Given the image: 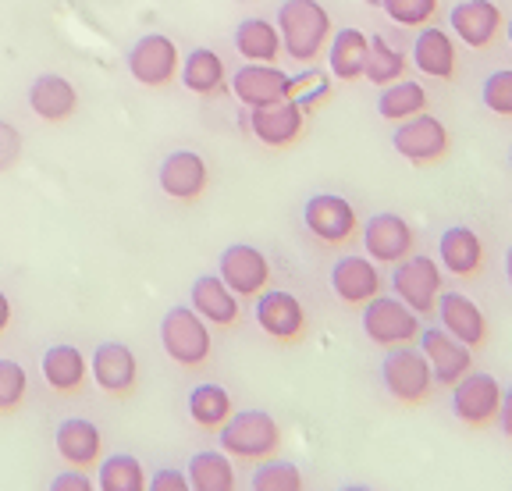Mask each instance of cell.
I'll return each instance as SVG.
<instances>
[{
    "label": "cell",
    "mask_w": 512,
    "mask_h": 491,
    "mask_svg": "<svg viewBox=\"0 0 512 491\" xmlns=\"http://www.w3.org/2000/svg\"><path fill=\"white\" fill-rule=\"evenodd\" d=\"M509 171H512V146H509Z\"/></svg>",
    "instance_id": "f907efd6"
},
{
    "label": "cell",
    "mask_w": 512,
    "mask_h": 491,
    "mask_svg": "<svg viewBox=\"0 0 512 491\" xmlns=\"http://www.w3.org/2000/svg\"><path fill=\"white\" fill-rule=\"evenodd\" d=\"M338 491H374L370 484H345V488H338Z\"/></svg>",
    "instance_id": "7dc6e473"
},
{
    "label": "cell",
    "mask_w": 512,
    "mask_h": 491,
    "mask_svg": "<svg viewBox=\"0 0 512 491\" xmlns=\"http://www.w3.org/2000/svg\"><path fill=\"white\" fill-rule=\"evenodd\" d=\"M360 242L377 267H395L409 253H416V228L395 210H377L360 225Z\"/></svg>",
    "instance_id": "4fadbf2b"
},
{
    "label": "cell",
    "mask_w": 512,
    "mask_h": 491,
    "mask_svg": "<svg viewBox=\"0 0 512 491\" xmlns=\"http://www.w3.org/2000/svg\"><path fill=\"white\" fill-rule=\"evenodd\" d=\"M480 104L495 118L512 121V68H495L480 86Z\"/></svg>",
    "instance_id": "f35d334b"
},
{
    "label": "cell",
    "mask_w": 512,
    "mask_h": 491,
    "mask_svg": "<svg viewBox=\"0 0 512 491\" xmlns=\"http://www.w3.org/2000/svg\"><path fill=\"white\" fill-rule=\"evenodd\" d=\"M392 150L406 164H413V168H431V164H441L452 153V132H448L445 121L434 118L431 111H424L395 125Z\"/></svg>",
    "instance_id": "30bf717a"
},
{
    "label": "cell",
    "mask_w": 512,
    "mask_h": 491,
    "mask_svg": "<svg viewBox=\"0 0 512 491\" xmlns=\"http://www.w3.org/2000/svg\"><path fill=\"white\" fill-rule=\"evenodd\" d=\"M235 4H249V0H235Z\"/></svg>",
    "instance_id": "816d5d0a"
},
{
    "label": "cell",
    "mask_w": 512,
    "mask_h": 491,
    "mask_svg": "<svg viewBox=\"0 0 512 491\" xmlns=\"http://www.w3.org/2000/svg\"><path fill=\"white\" fill-rule=\"evenodd\" d=\"M217 278L239 299H256L271 285V260L253 242H232L217 257Z\"/></svg>",
    "instance_id": "9a60e30c"
},
{
    "label": "cell",
    "mask_w": 512,
    "mask_h": 491,
    "mask_svg": "<svg viewBox=\"0 0 512 491\" xmlns=\"http://www.w3.org/2000/svg\"><path fill=\"white\" fill-rule=\"evenodd\" d=\"M253 321L274 346H299L310 331V314L303 299L288 289H264L253 299Z\"/></svg>",
    "instance_id": "8992f818"
},
{
    "label": "cell",
    "mask_w": 512,
    "mask_h": 491,
    "mask_svg": "<svg viewBox=\"0 0 512 491\" xmlns=\"http://www.w3.org/2000/svg\"><path fill=\"white\" fill-rule=\"evenodd\" d=\"M160 349L182 371H200L214 353L210 324L192 306H171L168 314L160 317Z\"/></svg>",
    "instance_id": "277c9868"
},
{
    "label": "cell",
    "mask_w": 512,
    "mask_h": 491,
    "mask_svg": "<svg viewBox=\"0 0 512 491\" xmlns=\"http://www.w3.org/2000/svg\"><path fill=\"white\" fill-rule=\"evenodd\" d=\"M384 395L402 410H420L434 399L438 385H434L431 363L424 360V353L416 346H395L384 349L381 367H377Z\"/></svg>",
    "instance_id": "7a4b0ae2"
},
{
    "label": "cell",
    "mask_w": 512,
    "mask_h": 491,
    "mask_svg": "<svg viewBox=\"0 0 512 491\" xmlns=\"http://www.w3.org/2000/svg\"><path fill=\"white\" fill-rule=\"evenodd\" d=\"M217 445L235 463H260V459L278 456L281 424L267 410H235L217 431Z\"/></svg>",
    "instance_id": "3957f363"
},
{
    "label": "cell",
    "mask_w": 512,
    "mask_h": 491,
    "mask_svg": "<svg viewBox=\"0 0 512 491\" xmlns=\"http://www.w3.org/2000/svg\"><path fill=\"white\" fill-rule=\"evenodd\" d=\"M452 392V417L473 431L484 435L498 420V406H502V381L488 371H470L463 381L448 388Z\"/></svg>",
    "instance_id": "9c48e42d"
},
{
    "label": "cell",
    "mask_w": 512,
    "mask_h": 491,
    "mask_svg": "<svg viewBox=\"0 0 512 491\" xmlns=\"http://www.w3.org/2000/svg\"><path fill=\"white\" fill-rule=\"evenodd\" d=\"M185 410H189V420L207 435H217L224 427V420L235 413V399L232 392L217 381H200L192 385L189 395H185Z\"/></svg>",
    "instance_id": "f546056e"
},
{
    "label": "cell",
    "mask_w": 512,
    "mask_h": 491,
    "mask_svg": "<svg viewBox=\"0 0 512 491\" xmlns=\"http://www.w3.org/2000/svg\"><path fill=\"white\" fill-rule=\"evenodd\" d=\"M363 79L370 86H392V82L406 79V50L395 47L388 36H370V50H367V68H363Z\"/></svg>",
    "instance_id": "e575fe53"
},
{
    "label": "cell",
    "mask_w": 512,
    "mask_h": 491,
    "mask_svg": "<svg viewBox=\"0 0 512 491\" xmlns=\"http://www.w3.org/2000/svg\"><path fill=\"white\" fill-rule=\"evenodd\" d=\"M306 118H310V114H306L296 100H278V104L253 107V111L242 107L239 125L246 136H253L256 143L267 146V150H292V146L303 139Z\"/></svg>",
    "instance_id": "8fae6325"
},
{
    "label": "cell",
    "mask_w": 512,
    "mask_h": 491,
    "mask_svg": "<svg viewBox=\"0 0 512 491\" xmlns=\"http://www.w3.org/2000/svg\"><path fill=\"white\" fill-rule=\"evenodd\" d=\"M189 306L214 328H235L242 321V299L217 274H200L189 289Z\"/></svg>",
    "instance_id": "4316f807"
},
{
    "label": "cell",
    "mask_w": 512,
    "mask_h": 491,
    "mask_svg": "<svg viewBox=\"0 0 512 491\" xmlns=\"http://www.w3.org/2000/svg\"><path fill=\"white\" fill-rule=\"evenodd\" d=\"M445 289V271L434 257L427 253H409L406 260H399L392 271V296L413 310L420 321H431L438 296Z\"/></svg>",
    "instance_id": "52a82bcc"
},
{
    "label": "cell",
    "mask_w": 512,
    "mask_h": 491,
    "mask_svg": "<svg viewBox=\"0 0 512 491\" xmlns=\"http://www.w3.org/2000/svg\"><path fill=\"white\" fill-rule=\"evenodd\" d=\"M367 50H370V36L356 25H345L338 33H331L328 40V75L338 82H360L363 68H367Z\"/></svg>",
    "instance_id": "f1b7e54d"
},
{
    "label": "cell",
    "mask_w": 512,
    "mask_h": 491,
    "mask_svg": "<svg viewBox=\"0 0 512 491\" xmlns=\"http://www.w3.org/2000/svg\"><path fill=\"white\" fill-rule=\"evenodd\" d=\"M498 431H502L505 442H512V385L502 388V406H498Z\"/></svg>",
    "instance_id": "ee69618b"
},
{
    "label": "cell",
    "mask_w": 512,
    "mask_h": 491,
    "mask_svg": "<svg viewBox=\"0 0 512 491\" xmlns=\"http://www.w3.org/2000/svg\"><path fill=\"white\" fill-rule=\"evenodd\" d=\"M11 321H15V306H11V296L4 289H0V335L11 328Z\"/></svg>",
    "instance_id": "f6af8a7d"
},
{
    "label": "cell",
    "mask_w": 512,
    "mask_h": 491,
    "mask_svg": "<svg viewBox=\"0 0 512 491\" xmlns=\"http://www.w3.org/2000/svg\"><path fill=\"white\" fill-rule=\"evenodd\" d=\"M409 61L420 75L434 82H456L459 75V54H456V40L438 29V25H424L416 29L413 50H409Z\"/></svg>",
    "instance_id": "cb8c5ba5"
},
{
    "label": "cell",
    "mask_w": 512,
    "mask_h": 491,
    "mask_svg": "<svg viewBox=\"0 0 512 491\" xmlns=\"http://www.w3.org/2000/svg\"><path fill=\"white\" fill-rule=\"evenodd\" d=\"M160 193L175 203H200L210 189V164L196 150H171L157 168Z\"/></svg>",
    "instance_id": "2e32d148"
},
{
    "label": "cell",
    "mask_w": 512,
    "mask_h": 491,
    "mask_svg": "<svg viewBox=\"0 0 512 491\" xmlns=\"http://www.w3.org/2000/svg\"><path fill=\"white\" fill-rule=\"evenodd\" d=\"M89 378L111 399H125V395L136 392L139 385V360L132 353V346L118 339H107L93 349L89 356Z\"/></svg>",
    "instance_id": "ac0fdd59"
},
{
    "label": "cell",
    "mask_w": 512,
    "mask_h": 491,
    "mask_svg": "<svg viewBox=\"0 0 512 491\" xmlns=\"http://www.w3.org/2000/svg\"><path fill=\"white\" fill-rule=\"evenodd\" d=\"M303 228L317 246L342 250L360 239V210L338 193H313L303 203Z\"/></svg>",
    "instance_id": "5b68a950"
},
{
    "label": "cell",
    "mask_w": 512,
    "mask_h": 491,
    "mask_svg": "<svg viewBox=\"0 0 512 491\" xmlns=\"http://www.w3.org/2000/svg\"><path fill=\"white\" fill-rule=\"evenodd\" d=\"M328 285L338 303H345V306H367L370 299L384 292L381 267H377L367 253H342V257L331 264Z\"/></svg>",
    "instance_id": "d6986e66"
},
{
    "label": "cell",
    "mask_w": 512,
    "mask_h": 491,
    "mask_svg": "<svg viewBox=\"0 0 512 491\" xmlns=\"http://www.w3.org/2000/svg\"><path fill=\"white\" fill-rule=\"evenodd\" d=\"M505 40L512 43V18H509V22H505Z\"/></svg>",
    "instance_id": "c3c4849f"
},
{
    "label": "cell",
    "mask_w": 512,
    "mask_h": 491,
    "mask_svg": "<svg viewBox=\"0 0 512 491\" xmlns=\"http://www.w3.org/2000/svg\"><path fill=\"white\" fill-rule=\"evenodd\" d=\"M434 317H438L441 328H445L456 342H463L470 353L488 349L491 324H488V314L480 310V303L473 296H466V292H459V289H441L438 306H434Z\"/></svg>",
    "instance_id": "5bb4252c"
},
{
    "label": "cell",
    "mask_w": 512,
    "mask_h": 491,
    "mask_svg": "<svg viewBox=\"0 0 512 491\" xmlns=\"http://www.w3.org/2000/svg\"><path fill=\"white\" fill-rule=\"evenodd\" d=\"M29 399V371L11 356H0V413H18Z\"/></svg>",
    "instance_id": "74e56055"
},
{
    "label": "cell",
    "mask_w": 512,
    "mask_h": 491,
    "mask_svg": "<svg viewBox=\"0 0 512 491\" xmlns=\"http://www.w3.org/2000/svg\"><path fill=\"white\" fill-rule=\"evenodd\" d=\"M288 82L292 75L278 65H256V61H242L235 68V75L228 79V89H232V97L239 100L246 111L253 107H267V104H278V100H288Z\"/></svg>",
    "instance_id": "44dd1931"
},
{
    "label": "cell",
    "mask_w": 512,
    "mask_h": 491,
    "mask_svg": "<svg viewBox=\"0 0 512 491\" xmlns=\"http://www.w3.org/2000/svg\"><path fill=\"white\" fill-rule=\"evenodd\" d=\"M505 282H509V289H512V242H509V250H505Z\"/></svg>",
    "instance_id": "bcb514c9"
},
{
    "label": "cell",
    "mask_w": 512,
    "mask_h": 491,
    "mask_svg": "<svg viewBox=\"0 0 512 491\" xmlns=\"http://www.w3.org/2000/svg\"><path fill=\"white\" fill-rule=\"evenodd\" d=\"M146 491H192V488H189V477H185L182 467H157L150 474Z\"/></svg>",
    "instance_id": "7bdbcfd3"
},
{
    "label": "cell",
    "mask_w": 512,
    "mask_h": 491,
    "mask_svg": "<svg viewBox=\"0 0 512 491\" xmlns=\"http://www.w3.org/2000/svg\"><path fill=\"white\" fill-rule=\"evenodd\" d=\"M438 264L459 282H473L488 271V242L473 225H448L438 235Z\"/></svg>",
    "instance_id": "e0dca14e"
},
{
    "label": "cell",
    "mask_w": 512,
    "mask_h": 491,
    "mask_svg": "<svg viewBox=\"0 0 512 491\" xmlns=\"http://www.w3.org/2000/svg\"><path fill=\"white\" fill-rule=\"evenodd\" d=\"M331 97V75L324 68H303L288 82V100H296L306 114H313L320 104H328Z\"/></svg>",
    "instance_id": "8d00e7d4"
},
{
    "label": "cell",
    "mask_w": 512,
    "mask_h": 491,
    "mask_svg": "<svg viewBox=\"0 0 512 491\" xmlns=\"http://www.w3.org/2000/svg\"><path fill=\"white\" fill-rule=\"evenodd\" d=\"M448 25H452L456 40H463L470 50H488L502 36L505 15L495 0H459L456 8L448 11Z\"/></svg>",
    "instance_id": "7402d4cb"
},
{
    "label": "cell",
    "mask_w": 512,
    "mask_h": 491,
    "mask_svg": "<svg viewBox=\"0 0 512 491\" xmlns=\"http://www.w3.org/2000/svg\"><path fill=\"white\" fill-rule=\"evenodd\" d=\"M360 328L367 335L370 346L377 349H395V346H413L424 321L409 310L402 299L395 296H374L367 306H360Z\"/></svg>",
    "instance_id": "ba28073f"
},
{
    "label": "cell",
    "mask_w": 512,
    "mask_h": 491,
    "mask_svg": "<svg viewBox=\"0 0 512 491\" xmlns=\"http://www.w3.org/2000/svg\"><path fill=\"white\" fill-rule=\"evenodd\" d=\"M22 150H25V139L18 132V125L8 118H0V175L22 161Z\"/></svg>",
    "instance_id": "60d3db41"
},
{
    "label": "cell",
    "mask_w": 512,
    "mask_h": 491,
    "mask_svg": "<svg viewBox=\"0 0 512 491\" xmlns=\"http://www.w3.org/2000/svg\"><path fill=\"white\" fill-rule=\"evenodd\" d=\"M249 491H306L303 470L292 459H260L253 463V477H249Z\"/></svg>",
    "instance_id": "d590c367"
},
{
    "label": "cell",
    "mask_w": 512,
    "mask_h": 491,
    "mask_svg": "<svg viewBox=\"0 0 512 491\" xmlns=\"http://www.w3.org/2000/svg\"><path fill=\"white\" fill-rule=\"evenodd\" d=\"M185 477H189L192 491H239V470L235 459L221 449H200L192 452L185 463Z\"/></svg>",
    "instance_id": "4dcf8cb0"
},
{
    "label": "cell",
    "mask_w": 512,
    "mask_h": 491,
    "mask_svg": "<svg viewBox=\"0 0 512 491\" xmlns=\"http://www.w3.org/2000/svg\"><path fill=\"white\" fill-rule=\"evenodd\" d=\"M25 100H29V111L40 121H47V125H64V121L79 111V89H75L72 79H64L57 72L36 75L29 82Z\"/></svg>",
    "instance_id": "d4e9b609"
},
{
    "label": "cell",
    "mask_w": 512,
    "mask_h": 491,
    "mask_svg": "<svg viewBox=\"0 0 512 491\" xmlns=\"http://www.w3.org/2000/svg\"><path fill=\"white\" fill-rule=\"evenodd\" d=\"M235 50L242 61H256V65H278L281 57V33L271 18H242L235 25Z\"/></svg>",
    "instance_id": "1f68e13d"
},
{
    "label": "cell",
    "mask_w": 512,
    "mask_h": 491,
    "mask_svg": "<svg viewBox=\"0 0 512 491\" xmlns=\"http://www.w3.org/2000/svg\"><path fill=\"white\" fill-rule=\"evenodd\" d=\"M427 104H431V97H427L424 82L399 79V82H392V86H381V93H377V118L399 125V121L424 114Z\"/></svg>",
    "instance_id": "d6a6232c"
},
{
    "label": "cell",
    "mask_w": 512,
    "mask_h": 491,
    "mask_svg": "<svg viewBox=\"0 0 512 491\" xmlns=\"http://www.w3.org/2000/svg\"><path fill=\"white\" fill-rule=\"evenodd\" d=\"M381 11L402 29H424L438 15V0H384Z\"/></svg>",
    "instance_id": "ab89813d"
},
{
    "label": "cell",
    "mask_w": 512,
    "mask_h": 491,
    "mask_svg": "<svg viewBox=\"0 0 512 491\" xmlns=\"http://www.w3.org/2000/svg\"><path fill=\"white\" fill-rule=\"evenodd\" d=\"M150 474L136 452H114L96 463V491H146Z\"/></svg>",
    "instance_id": "836d02e7"
},
{
    "label": "cell",
    "mask_w": 512,
    "mask_h": 491,
    "mask_svg": "<svg viewBox=\"0 0 512 491\" xmlns=\"http://www.w3.org/2000/svg\"><path fill=\"white\" fill-rule=\"evenodd\" d=\"M128 75L146 89H164L178 79L182 57H178V43L164 33H143L125 54Z\"/></svg>",
    "instance_id": "7c38bea8"
},
{
    "label": "cell",
    "mask_w": 512,
    "mask_h": 491,
    "mask_svg": "<svg viewBox=\"0 0 512 491\" xmlns=\"http://www.w3.org/2000/svg\"><path fill=\"white\" fill-rule=\"evenodd\" d=\"M281 33V54L292 65H317L320 54L328 50L331 40V15L320 0H281L278 18H274Z\"/></svg>",
    "instance_id": "6da1fadb"
},
{
    "label": "cell",
    "mask_w": 512,
    "mask_h": 491,
    "mask_svg": "<svg viewBox=\"0 0 512 491\" xmlns=\"http://www.w3.org/2000/svg\"><path fill=\"white\" fill-rule=\"evenodd\" d=\"M40 378L54 395H75L89 381V356L72 342H54L40 356Z\"/></svg>",
    "instance_id": "484cf974"
},
{
    "label": "cell",
    "mask_w": 512,
    "mask_h": 491,
    "mask_svg": "<svg viewBox=\"0 0 512 491\" xmlns=\"http://www.w3.org/2000/svg\"><path fill=\"white\" fill-rule=\"evenodd\" d=\"M363 4H367V8H381L384 0H363Z\"/></svg>",
    "instance_id": "681fc988"
},
{
    "label": "cell",
    "mask_w": 512,
    "mask_h": 491,
    "mask_svg": "<svg viewBox=\"0 0 512 491\" xmlns=\"http://www.w3.org/2000/svg\"><path fill=\"white\" fill-rule=\"evenodd\" d=\"M47 491H96V481L89 470H75V467H64L61 474L50 477Z\"/></svg>",
    "instance_id": "b9f144b4"
},
{
    "label": "cell",
    "mask_w": 512,
    "mask_h": 491,
    "mask_svg": "<svg viewBox=\"0 0 512 491\" xmlns=\"http://www.w3.org/2000/svg\"><path fill=\"white\" fill-rule=\"evenodd\" d=\"M416 342H420L416 349H420L424 360L431 363L434 385L438 388H452L456 381H463L466 374L473 371V353L463 346V342L452 339L441 324H427V328H420Z\"/></svg>",
    "instance_id": "ffe728a7"
},
{
    "label": "cell",
    "mask_w": 512,
    "mask_h": 491,
    "mask_svg": "<svg viewBox=\"0 0 512 491\" xmlns=\"http://www.w3.org/2000/svg\"><path fill=\"white\" fill-rule=\"evenodd\" d=\"M54 449L64 467L96 470V463L104 459V431L86 417H64L54 431Z\"/></svg>",
    "instance_id": "603a6c76"
},
{
    "label": "cell",
    "mask_w": 512,
    "mask_h": 491,
    "mask_svg": "<svg viewBox=\"0 0 512 491\" xmlns=\"http://www.w3.org/2000/svg\"><path fill=\"white\" fill-rule=\"evenodd\" d=\"M178 79H182V86L189 89L192 97L210 100L228 89V65H224V57L214 47H192L182 57Z\"/></svg>",
    "instance_id": "83f0119b"
}]
</instances>
